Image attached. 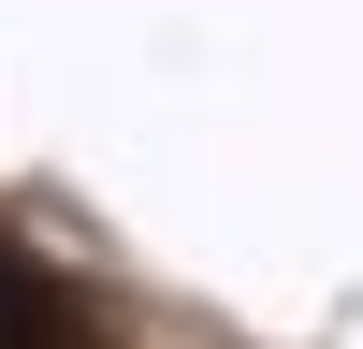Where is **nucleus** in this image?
<instances>
[{
	"instance_id": "f257e3e1",
	"label": "nucleus",
	"mask_w": 363,
	"mask_h": 349,
	"mask_svg": "<svg viewBox=\"0 0 363 349\" xmlns=\"http://www.w3.org/2000/svg\"><path fill=\"white\" fill-rule=\"evenodd\" d=\"M0 349H87V320H73V291L44 277V262L0 233Z\"/></svg>"
}]
</instances>
